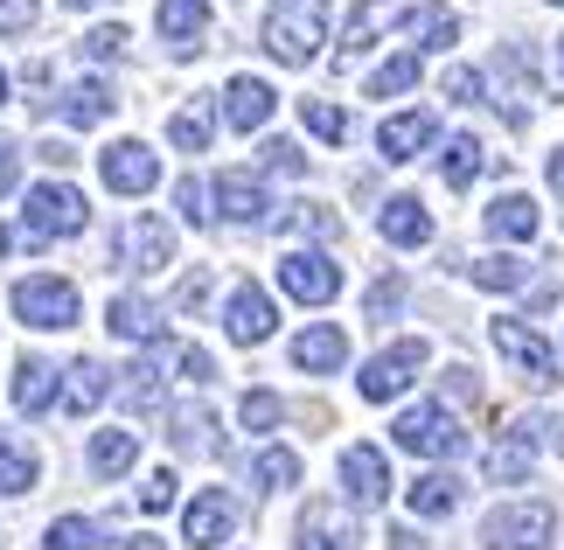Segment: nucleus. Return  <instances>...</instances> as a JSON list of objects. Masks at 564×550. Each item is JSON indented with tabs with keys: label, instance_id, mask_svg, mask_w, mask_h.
Returning <instances> with one entry per match:
<instances>
[{
	"label": "nucleus",
	"instance_id": "nucleus-8",
	"mask_svg": "<svg viewBox=\"0 0 564 550\" xmlns=\"http://www.w3.org/2000/svg\"><path fill=\"white\" fill-rule=\"evenodd\" d=\"M279 285H286L300 306H328L341 293V266L328 251H286L279 258Z\"/></svg>",
	"mask_w": 564,
	"mask_h": 550
},
{
	"label": "nucleus",
	"instance_id": "nucleus-40",
	"mask_svg": "<svg viewBox=\"0 0 564 550\" xmlns=\"http://www.w3.org/2000/svg\"><path fill=\"white\" fill-rule=\"evenodd\" d=\"M126 42H133V35H126L119 21H105V29L84 35V56H91V63H112V56H126Z\"/></svg>",
	"mask_w": 564,
	"mask_h": 550
},
{
	"label": "nucleus",
	"instance_id": "nucleus-24",
	"mask_svg": "<svg viewBox=\"0 0 564 550\" xmlns=\"http://www.w3.org/2000/svg\"><path fill=\"white\" fill-rule=\"evenodd\" d=\"M440 174H446V188H474V182L488 174V147L474 140V133L446 140V153H440Z\"/></svg>",
	"mask_w": 564,
	"mask_h": 550
},
{
	"label": "nucleus",
	"instance_id": "nucleus-48",
	"mask_svg": "<svg viewBox=\"0 0 564 550\" xmlns=\"http://www.w3.org/2000/svg\"><path fill=\"white\" fill-rule=\"evenodd\" d=\"M175 203H182L188 224H209V209H203V203H209V188H203V182H182V188H175Z\"/></svg>",
	"mask_w": 564,
	"mask_h": 550
},
{
	"label": "nucleus",
	"instance_id": "nucleus-53",
	"mask_svg": "<svg viewBox=\"0 0 564 550\" xmlns=\"http://www.w3.org/2000/svg\"><path fill=\"white\" fill-rule=\"evenodd\" d=\"M551 188H557V195H564V147H557V153H551Z\"/></svg>",
	"mask_w": 564,
	"mask_h": 550
},
{
	"label": "nucleus",
	"instance_id": "nucleus-6",
	"mask_svg": "<svg viewBox=\"0 0 564 550\" xmlns=\"http://www.w3.org/2000/svg\"><path fill=\"white\" fill-rule=\"evenodd\" d=\"M419 369H425V342H419V335H411V342H390L383 356H370V363H362L356 390H362L370 405H390V398H398V390H404L411 377H419Z\"/></svg>",
	"mask_w": 564,
	"mask_h": 550
},
{
	"label": "nucleus",
	"instance_id": "nucleus-42",
	"mask_svg": "<svg viewBox=\"0 0 564 550\" xmlns=\"http://www.w3.org/2000/svg\"><path fill=\"white\" fill-rule=\"evenodd\" d=\"M446 98H453V105H481V98H488V77L460 63V71H446Z\"/></svg>",
	"mask_w": 564,
	"mask_h": 550
},
{
	"label": "nucleus",
	"instance_id": "nucleus-41",
	"mask_svg": "<svg viewBox=\"0 0 564 550\" xmlns=\"http://www.w3.org/2000/svg\"><path fill=\"white\" fill-rule=\"evenodd\" d=\"M398 306H404V279H377L370 300H362V314H370V321H390Z\"/></svg>",
	"mask_w": 564,
	"mask_h": 550
},
{
	"label": "nucleus",
	"instance_id": "nucleus-2",
	"mask_svg": "<svg viewBox=\"0 0 564 550\" xmlns=\"http://www.w3.org/2000/svg\"><path fill=\"white\" fill-rule=\"evenodd\" d=\"M21 209H29V245H50V237H77L84 224H91V203L70 188V182H35L29 195H21Z\"/></svg>",
	"mask_w": 564,
	"mask_h": 550
},
{
	"label": "nucleus",
	"instance_id": "nucleus-36",
	"mask_svg": "<svg viewBox=\"0 0 564 550\" xmlns=\"http://www.w3.org/2000/svg\"><path fill=\"white\" fill-rule=\"evenodd\" d=\"M419 84V50H404V56H390L383 71L370 77V98H398V91H411Z\"/></svg>",
	"mask_w": 564,
	"mask_h": 550
},
{
	"label": "nucleus",
	"instance_id": "nucleus-44",
	"mask_svg": "<svg viewBox=\"0 0 564 550\" xmlns=\"http://www.w3.org/2000/svg\"><path fill=\"white\" fill-rule=\"evenodd\" d=\"M237 418H245L251 432H272V425H279V398H272V390H251V398H245V411H237Z\"/></svg>",
	"mask_w": 564,
	"mask_h": 550
},
{
	"label": "nucleus",
	"instance_id": "nucleus-39",
	"mask_svg": "<svg viewBox=\"0 0 564 550\" xmlns=\"http://www.w3.org/2000/svg\"><path fill=\"white\" fill-rule=\"evenodd\" d=\"M126 405H161V363L154 356H147V363H133V369H126Z\"/></svg>",
	"mask_w": 564,
	"mask_h": 550
},
{
	"label": "nucleus",
	"instance_id": "nucleus-16",
	"mask_svg": "<svg viewBox=\"0 0 564 550\" xmlns=\"http://www.w3.org/2000/svg\"><path fill=\"white\" fill-rule=\"evenodd\" d=\"M209 203L224 209L230 224H265V209H272V203H265V188H258V174H237V168L209 182Z\"/></svg>",
	"mask_w": 564,
	"mask_h": 550
},
{
	"label": "nucleus",
	"instance_id": "nucleus-4",
	"mask_svg": "<svg viewBox=\"0 0 564 550\" xmlns=\"http://www.w3.org/2000/svg\"><path fill=\"white\" fill-rule=\"evenodd\" d=\"M557 530V516L544 509V502H509V509H495L481 522V543L488 550H544Z\"/></svg>",
	"mask_w": 564,
	"mask_h": 550
},
{
	"label": "nucleus",
	"instance_id": "nucleus-49",
	"mask_svg": "<svg viewBox=\"0 0 564 550\" xmlns=\"http://www.w3.org/2000/svg\"><path fill=\"white\" fill-rule=\"evenodd\" d=\"M14 182H21V153H14L8 133H0V195H14Z\"/></svg>",
	"mask_w": 564,
	"mask_h": 550
},
{
	"label": "nucleus",
	"instance_id": "nucleus-1",
	"mask_svg": "<svg viewBox=\"0 0 564 550\" xmlns=\"http://www.w3.org/2000/svg\"><path fill=\"white\" fill-rule=\"evenodd\" d=\"M321 42H328V0H279L265 14V56L272 63H314Z\"/></svg>",
	"mask_w": 564,
	"mask_h": 550
},
{
	"label": "nucleus",
	"instance_id": "nucleus-20",
	"mask_svg": "<svg viewBox=\"0 0 564 550\" xmlns=\"http://www.w3.org/2000/svg\"><path fill=\"white\" fill-rule=\"evenodd\" d=\"M161 35L175 56H195L209 35V0H161Z\"/></svg>",
	"mask_w": 564,
	"mask_h": 550
},
{
	"label": "nucleus",
	"instance_id": "nucleus-9",
	"mask_svg": "<svg viewBox=\"0 0 564 550\" xmlns=\"http://www.w3.org/2000/svg\"><path fill=\"white\" fill-rule=\"evenodd\" d=\"M98 174H105V188L112 195H147L161 182V161H154V147L147 140H112L98 153Z\"/></svg>",
	"mask_w": 564,
	"mask_h": 550
},
{
	"label": "nucleus",
	"instance_id": "nucleus-27",
	"mask_svg": "<svg viewBox=\"0 0 564 550\" xmlns=\"http://www.w3.org/2000/svg\"><path fill=\"white\" fill-rule=\"evenodd\" d=\"M404 29L419 35V50H446V42H460V21H453L440 0H425V8H404Z\"/></svg>",
	"mask_w": 564,
	"mask_h": 550
},
{
	"label": "nucleus",
	"instance_id": "nucleus-31",
	"mask_svg": "<svg viewBox=\"0 0 564 550\" xmlns=\"http://www.w3.org/2000/svg\"><path fill=\"white\" fill-rule=\"evenodd\" d=\"M35 453L29 446H21V439L14 432H0V495H29L35 488Z\"/></svg>",
	"mask_w": 564,
	"mask_h": 550
},
{
	"label": "nucleus",
	"instance_id": "nucleus-51",
	"mask_svg": "<svg viewBox=\"0 0 564 550\" xmlns=\"http://www.w3.org/2000/svg\"><path fill=\"white\" fill-rule=\"evenodd\" d=\"M203 300H209V279H203V272H195V279L182 285V300H175V306H182V314H195V306H203Z\"/></svg>",
	"mask_w": 564,
	"mask_h": 550
},
{
	"label": "nucleus",
	"instance_id": "nucleus-54",
	"mask_svg": "<svg viewBox=\"0 0 564 550\" xmlns=\"http://www.w3.org/2000/svg\"><path fill=\"white\" fill-rule=\"evenodd\" d=\"M119 550H167V543H154V537H133V543H119Z\"/></svg>",
	"mask_w": 564,
	"mask_h": 550
},
{
	"label": "nucleus",
	"instance_id": "nucleus-35",
	"mask_svg": "<svg viewBox=\"0 0 564 550\" xmlns=\"http://www.w3.org/2000/svg\"><path fill=\"white\" fill-rule=\"evenodd\" d=\"M293 550H349V530H341L328 509H307V516H300V543Z\"/></svg>",
	"mask_w": 564,
	"mask_h": 550
},
{
	"label": "nucleus",
	"instance_id": "nucleus-38",
	"mask_svg": "<svg viewBox=\"0 0 564 550\" xmlns=\"http://www.w3.org/2000/svg\"><path fill=\"white\" fill-rule=\"evenodd\" d=\"M167 140H175L182 153H203L209 147V105H188V112L167 119Z\"/></svg>",
	"mask_w": 564,
	"mask_h": 550
},
{
	"label": "nucleus",
	"instance_id": "nucleus-5",
	"mask_svg": "<svg viewBox=\"0 0 564 550\" xmlns=\"http://www.w3.org/2000/svg\"><path fill=\"white\" fill-rule=\"evenodd\" d=\"M14 321H29V327H70L77 321V285L70 279H50V272L21 279L14 285Z\"/></svg>",
	"mask_w": 564,
	"mask_h": 550
},
{
	"label": "nucleus",
	"instance_id": "nucleus-3",
	"mask_svg": "<svg viewBox=\"0 0 564 550\" xmlns=\"http://www.w3.org/2000/svg\"><path fill=\"white\" fill-rule=\"evenodd\" d=\"M390 439H398L404 453H419V460H460L467 453V432H460V418L446 405H411L398 425H390Z\"/></svg>",
	"mask_w": 564,
	"mask_h": 550
},
{
	"label": "nucleus",
	"instance_id": "nucleus-25",
	"mask_svg": "<svg viewBox=\"0 0 564 550\" xmlns=\"http://www.w3.org/2000/svg\"><path fill=\"white\" fill-rule=\"evenodd\" d=\"M404 502H411V516H453V509H460V481H453V474H419V481H411V488H404Z\"/></svg>",
	"mask_w": 564,
	"mask_h": 550
},
{
	"label": "nucleus",
	"instance_id": "nucleus-55",
	"mask_svg": "<svg viewBox=\"0 0 564 550\" xmlns=\"http://www.w3.org/2000/svg\"><path fill=\"white\" fill-rule=\"evenodd\" d=\"M63 8H105V0H63Z\"/></svg>",
	"mask_w": 564,
	"mask_h": 550
},
{
	"label": "nucleus",
	"instance_id": "nucleus-37",
	"mask_svg": "<svg viewBox=\"0 0 564 550\" xmlns=\"http://www.w3.org/2000/svg\"><path fill=\"white\" fill-rule=\"evenodd\" d=\"M474 285H488V293H516V285H530V266H516V258H474Z\"/></svg>",
	"mask_w": 564,
	"mask_h": 550
},
{
	"label": "nucleus",
	"instance_id": "nucleus-50",
	"mask_svg": "<svg viewBox=\"0 0 564 550\" xmlns=\"http://www.w3.org/2000/svg\"><path fill=\"white\" fill-rule=\"evenodd\" d=\"M175 363H182V377H188V384H209V377H216V363L203 356V348H182Z\"/></svg>",
	"mask_w": 564,
	"mask_h": 550
},
{
	"label": "nucleus",
	"instance_id": "nucleus-56",
	"mask_svg": "<svg viewBox=\"0 0 564 550\" xmlns=\"http://www.w3.org/2000/svg\"><path fill=\"white\" fill-rule=\"evenodd\" d=\"M551 432H557V453H564V425H551Z\"/></svg>",
	"mask_w": 564,
	"mask_h": 550
},
{
	"label": "nucleus",
	"instance_id": "nucleus-15",
	"mask_svg": "<svg viewBox=\"0 0 564 550\" xmlns=\"http://www.w3.org/2000/svg\"><path fill=\"white\" fill-rule=\"evenodd\" d=\"M536 432H544V425H509L502 439H495V453H488V481H495V488L530 481V467H536Z\"/></svg>",
	"mask_w": 564,
	"mask_h": 550
},
{
	"label": "nucleus",
	"instance_id": "nucleus-33",
	"mask_svg": "<svg viewBox=\"0 0 564 550\" xmlns=\"http://www.w3.org/2000/svg\"><path fill=\"white\" fill-rule=\"evenodd\" d=\"M98 543H105V522L91 516H56L50 537H42V550H98Z\"/></svg>",
	"mask_w": 564,
	"mask_h": 550
},
{
	"label": "nucleus",
	"instance_id": "nucleus-52",
	"mask_svg": "<svg viewBox=\"0 0 564 550\" xmlns=\"http://www.w3.org/2000/svg\"><path fill=\"white\" fill-rule=\"evenodd\" d=\"M42 161H50V168H70V161H77V153H70V147H63V140H42Z\"/></svg>",
	"mask_w": 564,
	"mask_h": 550
},
{
	"label": "nucleus",
	"instance_id": "nucleus-17",
	"mask_svg": "<svg viewBox=\"0 0 564 550\" xmlns=\"http://www.w3.org/2000/svg\"><path fill=\"white\" fill-rule=\"evenodd\" d=\"M432 140H440V119H432V112H398V119H383L377 153H383V161H419Z\"/></svg>",
	"mask_w": 564,
	"mask_h": 550
},
{
	"label": "nucleus",
	"instance_id": "nucleus-28",
	"mask_svg": "<svg viewBox=\"0 0 564 550\" xmlns=\"http://www.w3.org/2000/svg\"><path fill=\"white\" fill-rule=\"evenodd\" d=\"M98 119H112V91H105L98 77H84L63 91V126H98Z\"/></svg>",
	"mask_w": 564,
	"mask_h": 550
},
{
	"label": "nucleus",
	"instance_id": "nucleus-58",
	"mask_svg": "<svg viewBox=\"0 0 564 550\" xmlns=\"http://www.w3.org/2000/svg\"><path fill=\"white\" fill-rule=\"evenodd\" d=\"M551 8H564V0H551Z\"/></svg>",
	"mask_w": 564,
	"mask_h": 550
},
{
	"label": "nucleus",
	"instance_id": "nucleus-26",
	"mask_svg": "<svg viewBox=\"0 0 564 550\" xmlns=\"http://www.w3.org/2000/svg\"><path fill=\"white\" fill-rule=\"evenodd\" d=\"M50 405H56V369L21 356L14 363V411H50Z\"/></svg>",
	"mask_w": 564,
	"mask_h": 550
},
{
	"label": "nucleus",
	"instance_id": "nucleus-11",
	"mask_svg": "<svg viewBox=\"0 0 564 550\" xmlns=\"http://www.w3.org/2000/svg\"><path fill=\"white\" fill-rule=\"evenodd\" d=\"M230 530H237V502H230L224 488H203V495L188 502V516H182L188 550H216V543H230Z\"/></svg>",
	"mask_w": 564,
	"mask_h": 550
},
{
	"label": "nucleus",
	"instance_id": "nucleus-29",
	"mask_svg": "<svg viewBox=\"0 0 564 550\" xmlns=\"http://www.w3.org/2000/svg\"><path fill=\"white\" fill-rule=\"evenodd\" d=\"M63 377H70V384H63V411H77V418H84V411H98V405H105V390H112L98 363H70Z\"/></svg>",
	"mask_w": 564,
	"mask_h": 550
},
{
	"label": "nucleus",
	"instance_id": "nucleus-30",
	"mask_svg": "<svg viewBox=\"0 0 564 550\" xmlns=\"http://www.w3.org/2000/svg\"><path fill=\"white\" fill-rule=\"evenodd\" d=\"M133 460H140V432H98L91 439V474H105V481H112V474H126V467H133Z\"/></svg>",
	"mask_w": 564,
	"mask_h": 550
},
{
	"label": "nucleus",
	"instance_id": "nucleus-19",
	"mask_svg": "<svg viewBox=\"0 0 564 550\" xmlns=\"http://www.w3.org/2000/svg\"><path fill=\"white\" fill-rule=\"evenodd\" d=\"M377 230H383L398 251H419V245H432V216H425V203H419V195H390V203H383V216H377Z\"/></svg>",
	"mask_w": 564,
	"mask_h": 550
},
{
	"label": "nucleus",
	"instance_id": "nucleus-34",
	"mask_svg": "<svg viewBox=\"0 0 564 550\" xmlns=\"http://www.w3.org/2000/svg\"><path fill=\"white\" fill-rule=\"evenodd\" d=\"M300 119H307V133L328 140V147L349 140V112H341V105H328V98H300Z\"/></svg>",
	"mask_w": 564,
	"mask_h": 550
},
{
	"label": "nucleus",
	"instance_id": "nucleus-47",
	"mask_svg": "<svg viewBox=\"0 0 564 550\" xmlns=\"http://www.w3.org/2000/svg\"><path fill=\"white\" fill-rule=\"evenodd\" d=\"M286 224H293V230H314V237H335V216H328V209H314V203H300Z\"/></svg>",
	"mask_w": 564,
	"mask_h": 550
},
{
	"label": "nucleus",
	"instance_id": "nucleus-46",
	"mask_svg": "<svg viewBox=\"0 0 564 550\" xmlns=\"http://www.w3.org/2000/svg\"><path fill=\"white\" fill-rule=\"evenodd\" d=\"M35 29V0H0V35Z\"/></svg>",
	"mask_w": 564,
	"mask_h": 550
},
{
	"label": "nucleus",
	"instance_id": "nucleus-18",
	"mask_svg": "<svg viewBox=\"0 0 564 550\" xmlns=\"http://www.w3.org/2000/svg\"><path fill=\"white\" fill-rule=\"evenodd\" d=\"M272 105H279V98H272L265 77H230V84H224V119L237 126V133H258V126L272 119Z\"/></svg>",
	"mask_w": 564,
	"mask_h": 550
},
{
	"label": "nucleus",
	"instance_id": "nucleus-14",
	"mask_svg": "<svg viewBox=\"0 0 564 550\" xmlns=\"http://www.w3.org/2000/svg\"><path fill=\"white\" fill-rule=\"evenodd\" d=\"M293 363L307 369V377H335V369L349 363V335H341L335 321H314V327H300V335H293Z\"/></svg>",
	"mask_w": 564,
	"mask_h": 550
},
{
	"label": "nucleus",
	"instance_id": "nucleus-12",
	"mask_svg": "<svg viewBox=\"0 0 564 550\" xmlns=\"http://www.w3.org/2000/svg\"><path fill=\"white\" fill-rule=\"evenodd\" d=\"M279 327V314H272V293L265 285H237L230 293V306H224V335L230 342H245V348H258Z\"/></svg>",
	"mask_w": 564,
	"mask_h": 550
},
{
	"label": "nucleus",
	"instance_id": "nucleus-21",
	"mask_svg": "<svg viewBox=\"0 0 564 550\" xmlns=\"http://www.w3.org/2000/svg\"><path fill=\"white\" fill-rule=\"evenodd\" d=\"M390 21H404V8H390V0H362V8L349 14V35H341L335 63H356V56L377 42V29H390Z\"/></svg>",
	"mask_w": 564,
	"mask_h": 550
},
{
	"label": "nucleus",
	"instance_id": "nucleus-32",
	"mask_svg": "<svg viewBox=\"0 0 564 550\" xmlns=\"http://www.w3.org/2000/svg\"><path fill=\"white\" fill-rule=\"evenodd\" d=\"M251 481L265 495H279V488H300V453H286V446H265L251 460Z\"/></svg>",
	"mask_w": 564,
	"mask_h": 550
},
{
	"label": "nucleus",
	"instance_id": "nucleus-23",
	"mask_svg": "<svg viewBox=\"0 0 564 550\" xmlns=\"http://www.w3.org/2000/svg\"><path fill=\"white\" fill-rule=\"evenodd\" d=\"M488 237H502V245H530V237H536V203H530V195H495V203H488Z\"/></svg>",
	"mask_w": 564,
	"mask_h": 550
},
{
	"label": "nucleus",
	"instance_id": "nucleus-22",
	"mask_svg": "<svg viewBox=\"0 0 564 550\" xmlns=\"http://www.w3.org/2000/svg\"><path fill=\"white\" fill-rule=\"evenodd\" d=\"M105 327H112L119 342H154L161 335V306H147L140 293H119L112 306H105Z\"/></svg>",
	"mask_w": 564,
	"mask_h": 550
},
{
	"label": "nucleus",
	"instance_id": "nucleus-57",
	"mask_svg": "<svg viewBox=\"0 0 564 550\" xmlns=\"http://www.w3.org/2000/svg\"><path fill=\"white\" fill-rule=\"evenodd\" d=\"M0 98H8V71H0Z\"/></svg>",
	"mask_w": 564,
	"mask_h": 550
},
{
	"label": "nucleus",
	"instance_id": "nucleus-13",
	"mask_svg": "<svg viewBox=\"0 0 564 550\" xmlns=\"http://www.w3.org/2000/svg\"><path fill=\"white\" fill-rule=\"evenodd\" d=\"M341 495H349L356 509H383V495H390V467H383V453H377V446H349V453H341Z\"/></svg>",
	"mask_w": 564,
	"mask_h": 550
},
{
	"label": "nucleus",
	"instance_id": "nucleus-43",
	"mask_svg": "<svg viewBox=\"0 0 564 550\" xmlns=\"http://www.w3.org/2000/svg\"><path fill=\"white\" fill-rule=\"evenodd\" d=\"M258 153H265V168H272V174H307V153H300L293 140H265Z\"/></svg>",
	"mask_w": 564,
	"mask_h": 550
},
{
	"label": "nucleus",
	"instance_id": "nucleus-45",
	"mask_svg": "<svg viewBox=\"0 0 564 550\" xmlns=\"http://www.w3.org/2000/svg\"><path fill=\"white\" fill-rule=\"evenodd\" d=\"M167 502H175V474L154 467V474H147V488H140V509H147V516H161Z\"/></svg>",
	"mask_w": 564,
	"mask_h": 550
},
{
	"label": "nucleus",
	"instance_id": "nucleus-7",
	"mask_svg": "<svg viewBox=\"0 0 564 550\" xmlns=\"http://www.w3.org/2000/svg\"><path fill=\"white\" fill-rule=\"evenodd\" d=\"M495 348H502V356L523 369V384H530V390H551V384H557V356H551V342L536 335V327H523L516 314L495 321Z\"/></svg>",
	"mask_w": 564,
	"mask_h": 550
},
{
	"label": "nucleus",
	"instance_id": "nucleus-10",
	"mask_svg": "<svg viewBox=\"0 0 564 550\" xmlns=\"http://www.w3.org/2000/svg\"><path fill=\"white\" fill-rule=\"evenodd\" d=\"M119 266L126 272H167L175 266V230H167L161 216H133V224L119 230Z\"/></svg>",
	"mask_w": 564,
	"mask_h": 550
}]
</instances>
